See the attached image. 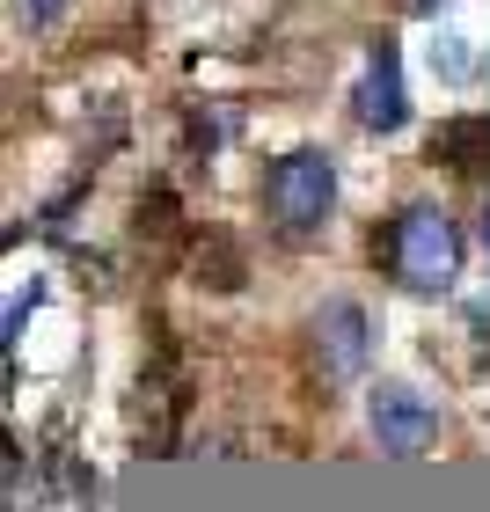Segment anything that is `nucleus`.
<instances>
[{
  "mask_svg": "<svg viewBox=\"0 0 490 512\" xmlns=\"http://www.w3.org/2000/svg\"><path fill=\"white\" fill-rule=\"evenodd\" d=\"M15 8H22V22H52L66 0H15Z\"/></svg>",
  "mask_w": 490,
  "mask_h": 512,
  "instance_id": "obj_7",
  "label": "nucleus"
},
{
  "mask_svg": "<svg viewBox=\"0 0 490 512\" xmlns=\"http://www.w3.org/2000/svg\"><path fill=\"white\" fill-rule=\"evenodd\" d=\"M315 352H322V374L330 381H352L373 359V315L359 308V300H330L322 322H315Z\"/></svg>",
  "mask_w": 490,
  "mask_h": 512,
  "instance_id": "obj_5",
  "label": "nucleus"
},
{
  "mask_svg": "<svg viewBox=\"0 0 490 512\" xmlns=\"http://www.w3.org/2000/svg\"><path fill=\"white\" fill-rule=\"evenodd\" d=\"M483 242H490V213H483Z\"/></svg>",
  "mask_w": 490,
  "mask_h": 512,
  "instance_id": "obj_9",
  "label": "nucleus"
},
{
  "mask_svg": "<svg viewBox=\"0 0 490 512\" xmlns=\"http://www.w3.org/2000/svg\"><path fill=\"white\" fill-rule=\"evenodd\" d=\"M432 74L447 81V88H469V81H476V52H469V37L439 30V37H432Z\"/></svg>",
  "mask_w": 490,
  "mask_h": 512,
  "instance_id": "obj_6",
  "label": "nucleus"
},
{
  "mask_svg": "<svg viewBox=\"0 0 490 512\" xmlns=\"http://www.w3.org/2000/svg\"><path fill=\"white\" fill-rule=\"evenodd\" d=\"M366 425L381 439V454H425L432 432H439V403L410 381H381L366 395Z\"/></svg>",
  "mask_w": 490,
  "mask_h": 512,
  "instance_id": "obj_3",
  "label": "nucleus"
},
{
  "mask_svg": "<svg viewBox=\"0 0 490 512\" xmlns=\"http://www.w3.org/2000/svg\"><path fill=\"white\" fill-rule=\"evenodd\" d=\"M395 278H403L410 293H447L454 286V264H461V235H454V220L439 213V205H410L403 220H395Z\"/></svg>",
  "mask_w": 490,
  "mask_h": 512,
  "instance_id": "obj_2",
  "label": "nucleus"
},
{
  "mask_svg": "<svg viewBox=\"0 0 490 512\" xmlns=\"http://www.w3.org/2000/svg\"><path fill=\"white\" fill-rule=\"evenodd\" d=\"M352 110H359L366 132H403L410 103H403V52H395V37H381V44L366 52V74H359Z\"/></svg>",
  "mask_w": 490,
  "mask_h": 512,
  "instance_id": "obj_4",
  "label": "nucleus"
},
{
  "mask_svg": "<svg viewBox=\"0 0 490 512\" xmlns=\"http://www.w3.org/2000/svg\"><path fill=\"white\" fill-rule=\"evenodd\" d=\"M264 205H271V220L286 227V235H315V227L330 220V205H337V161L322 147H300L286 161H271Z\"/></svg>",
  "mask_w": 490,
  "mask_h": 512,
  "instance_id": "obj_1",
  "label": "nucleus"
},
{
  "mask_svg": "<svg viewBox=\"0 0 490 512\" xmlns=\"http://www.w3.org/2000/svg\"><path fill=\"white\" fill-rule=\"evenodd\" d=\"M410 8H417V15H439V8H454V0H410Z\"/></svg>",
  "mask_w": 490,
  "mask_h": 512,
  "instance_id": "obj_8",
  "label": "nucleus"
}]
</instances>
